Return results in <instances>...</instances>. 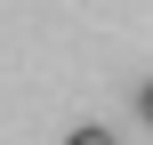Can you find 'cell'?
Here are the masks:
<instances>
[{
	"instance_id": "6da1fadb",
	"label": "cell",
	"mask_w": 153,
	"mask_h": 145,
	"mask_svg": "<svg viewBox=\"0 0 153 145\" xmlns=\"http://www.w3.org/2000/svg\"><path fill=\"white\" fill-rule=\"evenodd\" d=\"M65 145H121V137H113V129H97V121H89V129H73V137H65Z\"/></svg>"
},
{
	"instance_id": "7a4b0ae2",
	"label": "cell",
	"mask_w": 153,
	"mask_h": 145,
	"mask_svg": "<svg viewBox=\"0 0 153 145\" xmlns=\"http://www.w3.org/2000/svg\"><path fill=\"white\" fill-rule=\"evenodd\" d=\"M137 121H145V129H153V81H145V89H137Z\"/></svg>"
}]
</instances>
